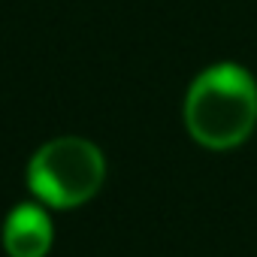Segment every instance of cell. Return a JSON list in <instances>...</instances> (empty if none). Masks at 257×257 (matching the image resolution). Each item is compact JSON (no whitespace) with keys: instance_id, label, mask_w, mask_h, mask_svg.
<instances>
[{"instance_id":"obj_2","label":"cell","mask_w":257,"mask_h":257,"mask_svg":"<svg viewBox=\"0 0 257 257\" xmlns=\"http://www.w3.org/2000/svg\"><path fill=\"white\" fill-rule=\"evenodd\" d=\"M106 179L103 152L79 137L49 140L28 164V188L55 209H76L97 197Z\"/></svg>"},{"instance_id":"obj_3","label":"cell","mask_w":257,"mask_h":257,"mask_svg":"<svg viewBox=\"0 0 257 257\" xmlns=\"http://www.w3.org/2000/svg\"><path fill=\"white\" fill-rule=\"evenodd\" d=\"M4 248L10 257H46L52 248L49 215L34 203L16 206L4 224Z\"/></svg>"},{"instance_id":"obj_1","label":"cell","mask_w":257,"mask_h":257,"mask_svg":"<svg viewBox=\"0 0 257 257\" xmlns=\"http://www.w3.org/2000/svg\"><path fill=\"white\" fill-rule=\"evenodd\" d=\"M188 134L212 152L242 146L257 124V85L248 70L236 64H215L203 70L185 97Z\"/></svg>"}]
</instances>
